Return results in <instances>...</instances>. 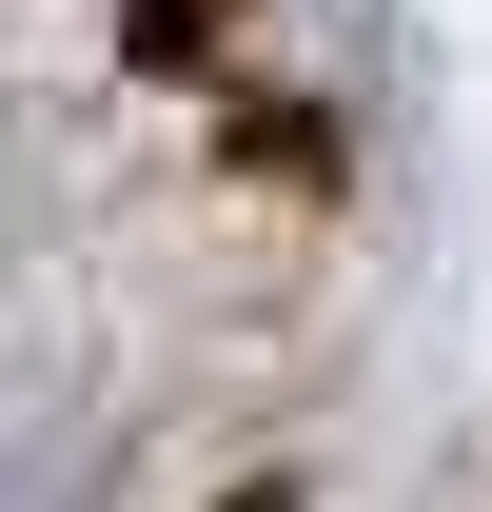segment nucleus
Wrapping results in <instances>:
<instances>
[{"label":"nucleus","instance_id":"f257e3e1","mask_svg":"<svg viewBox=\"0 0 492 512\" xmlns=\"http://www.w3.org/2000/svg\"><path fill=\"white\" fill-rule=\"evenodd\" d=\"M237 119H178L158 79L0 99V512H119L217 414V296L256 256V178H217Z\"/></svg>","mask_w":492,"mask_h":512}]
</instances>
